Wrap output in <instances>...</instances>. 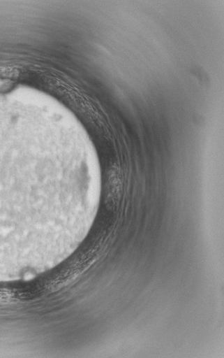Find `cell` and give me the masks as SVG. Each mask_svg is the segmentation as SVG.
Wrapping results in <instances>:
<instances>
[{
	"label": "cell",
	"mask_w": 224,
	"mask_h": 358,
	"mask_svg": "<svg viewBox=\"0 0 224 358\" xmlns=\"http://www.w3.org/2000/svg\"><path fill=\"white\" fill-rule=\"evenodd\" d=\"M10 83V80L6 79V78H0V91H1V90L4 89V88H6L9 85Z\"/></svg>",
	"instance_id": "6da1fadb"
}]
</instances>
